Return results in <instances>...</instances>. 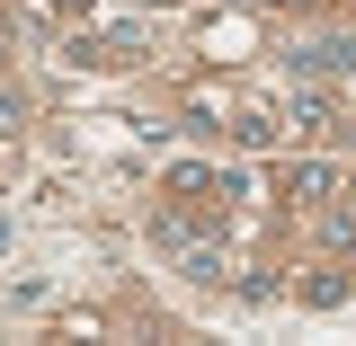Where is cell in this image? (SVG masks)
<instances>
[{"label": "cell", "instance_id": "1", "mask_svg": "<svg viewBox=\"0 0 356 346\" xmlns=\"http://www.w3.org/2000/svg\"><path fill=\"white\" fill-rule=\"evenodd\" d=\"M161 249H170V258L178 266H187V275H196V284H214V275H222V249H214V231H196V222H161Z\"/></svg>", "mask_w": 356, "mask_h": 346}, {"label": "cell", "instance_id": "2", "mask_svg": "<svg viewBox=\"0 0 356 346\" xmlns=\"http://www.w3.org/2000/svg\"><path fill=\"white\" fill-rule=\"evenodd\" d=\"M294 71L303 80H339V71H356V44L348 36H303L294 44Z\"/></svg>", "mask_w": 356, "mask_h": 346}, {"label": "cell", "instance_id": "3", "mask_svg": "<svg viewBox=\"0 0 356 346\" xmlns=\"http://www.w3.org/2000/svg\"><path fill=\"white\" fill-rule=\"evenodd\" d=\"M222 133H232V142H250V151H267V142H276V133H285V125H276V116H267L259 98H241V107H232V116H222Z\"/></svg>", "mask_w": 356, "mask_h": 346}, {"label": "cell", "instance_id": "4", "mask_svg": "<svg viewBox=\"0 0 356 346\" xmlns=\"http://www.w3.org/2000/svg\"><path fill=\"white\" fill-rule=\"evenodd\" d=\"M285 196H294V205H330L339 178H330V169H294V178H285Z\"/></svg>", "mask_w": 356, "mask_h": 346}, {"label": "cell", "instance_id": "5", "mask_svg": "<svg viewBox=\"0 0 356 346\" xmlns=\"http://www.w3.org/2000/svg\"><path fill=\"white\" fill-rule=\"evenodd\" d=\"M214 187H222V178H205L196 160H178V169H170V196H214Z\"/></svg>", "mask_w": 356, "mask_h": 346}, {"label": "cell", "instance_id": "6", "mask_svg": "<svg viewBox=\"0 0 356 346\" xmlns=\"http://www.w3.org/2000/svg\"><path fill=\"white\" fill-rule=\"evenodd\" d=\"M285 125H312V133H321V125H330V98H321V89H303V98H294V116H285Z\"/></svg>", "mask_w": 356, "mask_h": 346}, {"label": "cell", "instance_id": "7", "mask_svg": "<svg viewBox=\"0 0 356 346\" xmlns=\"http://www.w3.org/2000/svg\"><path fill=\"white\" fill-rule=\"evenodd\" d=\"M9 116H18V98H9V89H0V125H9Z\"/></svg>", "mask_w": 356, "mask_h": 346}, {"label": "cell", "instance_id": "8", "mask_svg": "<svg viewBox=\"0 0 356 346\" xmlns=\"http://www.w3.org/2000/svg\"><path fill=\"white\" fill-rule=\"evenodd\" d=\"M0 249H9V214H0Z\"/></svg>", "mask_w": 356, "mask_h": 346}]
</instances>
